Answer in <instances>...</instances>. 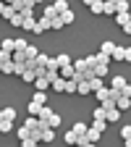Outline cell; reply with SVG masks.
Returning <instances> with one entry per match:
<instances>
[{"mask_svg": "<svg viewBox=\"0 0 131 147\" xmlns=\"http://www.w3.org/2000/svg\"><path fill=\"white\" fill-rule=\"evenodd\" d=\"M131 58V50L128 47H113V53H110V61H128Z\"/></svg>", "mask_w": 131, "mask_h": 147, "instance_id": "6da1fadb", "label": "cell"}, {"mask_svg": "<svg viewBox=\"0 0 131 147\" xmlns=\"http://www.w3.org/2000/svg\"><path fill=\"white\" fill-rule=\"evenodd\" d=\"M47 29H50V18H45V16H42V18H37L34 26H32L34 34H42V32H47Z\"/></svg>", "mask_w": 131, "mask_h": 147, "instance_id": "7a4b0ae2", "label": "cell"}, {"mask_svg": "<svg viewBox=\"0 0 131 147\" xmlns=\"http://www.w3.org/2000/svg\"><path fill=\"white\" fill-rule=\"evenodd\" d=\"M116 24H121V29L128 34L131 32V21H128V13H116Z\"/></svg>", "mask_w": 131, "mask_h": 147, "instance_id": "3957f363", "label": "cell"}, {"mask_svg": "<svg viewBox=\"0 0 131 147\" xmlns=\"http://www.w3.org/2000/svg\"><path fill=\"white\" fill-rule=\"evenodd\" d=\"M84 137H87V139H89L92 144H97V139L102 137V131H97L95 126H87V131H84Z\"/></svg>", "mask_w": 131, "mask_h": 147, "instance_id": "277c9868", "label": "cell"}, {"mask_svg": "<svg viewBox=\"0 0 131 147\" xmlns=\"http://www.w3.org/2000/svg\"><path fill=\"white\" fill-rule=\"evenodd\" d=\"M52 139H55V129H50V126L47 129H40V144L42 142H52Z\"/></svg>", "mask_w": 131, "mask_h": 147, "instance_id": "5b68a950", "label": "cell"}, {"mask_svg": "<svg viewBox=\"0 0 131 147\" xmlns=\"http://www.w3.org/2000/svg\"><path fill=\"white\" fill-rule=\"evenodd\" d=\"M116 108H118V110H128V108H131V97L118 95V97H116Z\"/></svg>", "mask_w": 131, "mask_h": 147, "instance_id": "8992f818", "label": "cell"}, {"mask_svg": "<svg viewBox=\"0 0 131 147\" xmlns=\"http://www.w3.org/2000/svg\"><path fill=\"white\" fill-rule=\"evenodd\" d=\"M55 66H58V68H63V66H71V55H66V53H60V55H55Z\"/></svg>", "mask_w": 131, "mask_h": 147, "instance_id": "52a82bcc", "label": "cell"}, {"mask_svg": "<svg viewBox=\"0 0 131 147\" xmlns=\"http://www.w3.org/2000/svg\"><path fill=\"white\" fill-rule=\"evenodd\" d=\"M32 84L37 87V92H47V87H50V82H47L45 76H37V79H34Z\"/></svg>", "mask_w": 131, "mask_h": 147, "instance_id": "ba28073f", "label": "cell"}, {"mask_svg": "<svg viewBox=\"0 0 131 147\" xmlns=\"http://www.w3.org/2000/svg\"><path fill=\"white\" fill-rule=\"evenodd\" d=\"M95 97H97L100 102L110 100V87H100V89H95Z\"/></svg>", "mask_w": 131, "mask_h": 147, "instance_id": "9c48e42d", "label": "cell"}, {"mask_svg": "<svg viewBox=\"0 0 131 147\" xmlns=\"http://www.w3.org/2000/svg\"><path fill=\"white\" fill-rule=\"evenodd\" d=\"M92 13H102V0H84Z\"/></svg>", "mask_w": 131, "mask_h": 147, "instance_id": "30bf717a", "label": "cell"}, {"mask_svg": "<svg viewBox=\"0 0 131 147\" xmlns=\"http://www.w3.org/2000/svg\"><path fill=\"white\" fill-rule=\"evenodd\" d=\"M126 84H128V82H126V76H113V82H110V89H118V92H121Z\"/></svg>", "mask_w": 131, "mask_h": 147, "instance_id": "8fae6325", "label": "cell"}, {"mask_svg": "<svg viewBox=\"0 0 131 147\" xmlns=\"http://www.w3.org/2000/svg\"><path fill=\"white\" fill-rule=\"evenodd\" d=\"M52 11H55V16H60L63 11H68V0H55V3H52Z\"/></svg>", "mask_w": 131, "mask_h": 147, "instance_id": "7c38bea8", "label": "cell"}, {"mask_svg": "<svg viewBox=\"0 0 131 147\" xmlns=\"http://www.w3.org/2000/svg\"><path fill=\"white\" fill-rule=\"evenodd\" d=\"M37 53H40V50H37L34 45H26V47H24V55H26V63H32V61L37 58Z\"/></svg>", "mask_w": 131, "mask_h": 147, "instance_id": "4fadbf2b", "label": "cell"}, {"mask_svg": "<svg viewBox=\"0 0 131 147\" xmlns=\"http://www.w3.org/2000/svg\"><path fill=\"white\" fill-rule=\"evenodd\" d=\"M121 137H123L126 147H131V126H128V123H123V126H121Z\"/></svg>", "mask_w": 131, "mask_h": 147, "instance_id": "5bb4252c", "label": "cell"}, {"mask_svg": "<svg viewBox=\"0 0 131 147\" xmlns=\"http://www.w3.org/2000/svg\"><path fill=\"white\" fill-rule=\"evenodd\" d=\"M32 102H37V105H47V92H34V95H32Z\"/></svg>", "mask_w": 131, "mask_h": 147, "instance_id": "9a60e30c", "label": "cell"}, {"mask_svg": "<svg viewBox=\"0 0 131 147\" xmlns=\"http://www.w3.org/2000/svg\"><path fill=\"white\" fill-rule=\"evenodd\" d=\"M50 84H52V92H66V79H60V76L52 79Z\"/></svg>", "mask_w": 131, "mask_h": 147, "instance_id": "2e32d148", "label": "cell"}, {"mask_svg": "<svg viewBox=\"0 0 131 147\" xmlns=\"http://www.w3.org/2000/svg\"><path fill=\"white\" fill-rule=\"evenodd\" d=\"M0 113L5 121H16V108H0Z\"/></svg>", "mask_w": 131, "mask_h": 147, "instance_id": "e0dca14e", "label": "cell"}, {"mask_svg": "<svg viewBox=\"0 0 131 147\" xmlns=\"http://www.w3.org/2000/svg\"><path fill=\"white\" fill-rule=\"evenodd\" d=\"M50 116H52V108H47V105H42L40 113H37V118H40V121H47Z\"/></svg>", "mask_w": 131, "mask_h": 147, "instance_id": "ac0fdd59", "label": "cell"}, {"mask_svg": "<svg viewBox=\"0 0 131 147\" xmlns=\"http://www.w3.org/2000/svg\"><path fill=\"white\" fill-rule=\"evenodd\" d=\"M76 92H79V95H92L89 82H79V84H76Z\"/></svg>", "mask_w": 131, "mask_h": 147, "instance_id": "d6986e66", "label": "cell"}, {"mask_svg": "<svg viewBox=\"0 0 131 147\" xmlns=\"http://www.w3.org/2000/svg\"><path fill=\"white\" fill-rule=\"evenodd\" d=\"M102 13H105V16H116V5L107 3V0H102Z\"/></svg>", "mask_w": 131, "mask_h": 147, "instance_id": "ffe728a7", "label": "cell"}, {"mask_svg": "<svg viewBox=\"0 0 131 147\" xmlns=\"http://www.w3.org/2000/svg\"><path fill=\"white\" fill-rule=\"evenodd\" d=\"M60 21H63V26H66V24H73V11H71V8L60 13Z\"/></svg>", "mask_w": 131, "mask_h": 147, "instance_id": "44dd1931", "label": "cell"}, {"mask_svg": "<svg viewBox=\"0 0 131 147\" xmlns=\"http://www.w3.org/2000/svg\"><path fill=\"white\" fill-rule=\"evenodd\" d=\"M113 47H116V42H102L97 53H105V55H110V53H113Z\"/></svg>", "mask_w": 131, "mask_h": 147, "instance_id": "7402d4cb", "label": "cell"}, {"mask_svg": "<svg viewBox=\"0 0 131 147\" xmlns=\"http://www.w3.org/2000/svg\"><path fill=\"white\" fill-rule=\"evenodd\" d=\"M71 131H73V134H84V131H87V123H81V121H76V123H73V126H71Z\"/></svg>", "mask_w": 131, "mask_h": 147, "instance_id": "603a6c76", "label": "cell"}, {"mask_svg": "<svg viewBox=\"0 0 131 147\" xmlns=\"http://www.w3.org/2000/svg\"><path fill=\"white\" fill-rule=\"evenodd\" d=\"M11 129H13V121H0V131H3V134H11Z\"/></svg>", "mask_w": 131, "mask_h": 147, "instance_id": "cb8c5ba5", "label": "cell"}, {"mask_svg": "<svg viewBox=\"0 0 131 147\" xmlns=\"http://www.w3.org/2000/svg\"><path fill=\"white\" fill-rule=\"evenodd\" d=\"M89 87H92V92H95V89H100V87H105V84H102L100 76H92V79H89Z\"/></svg>", "mask_w": 131, "mask_h": 147, "instance_id": "d4e9b609", "label": "cell"}, {"mask_svg": "<svg viewBox=\"0 0 131 147\" xmlns=\"http://www.w3.org/2000/svg\"><path fill=\"white\" fill-rule=\"evenodd\" d=\"M47 123H50V129H58V126H60V116H58V113H52V116L47 118Z\"/></svg>", "mask_w": 131, "mask_h": 147, "instance_id": "484cf974", "label": "cell"}, {"mask_svg": "<svg viewBox=\"0 0 131 147\" xmlns=\"http://www.w3.org/2000/svg\"><path fill=\"white\" fill-rule=\"evenodd\" d=\"M116 13H128V0H121V3H116Z\"/></svg>", "mask_w": 131, "mask_h": 147, "instance_id": "4316f807", "label": "cell"}, {"mask_svg": "<svg viewBox=\"0 0 131 147\" xmlns=\"http://www.w3.org/2000/svg\"><path fill=\"white\" fill-rule=\"evenodd\" d=\"M50 29H63V21H60V16H52V18H50Z\"/></svg>", "mask_w": 131, "mask_h": 147, "instance_id": "83f0119b", "label": "cell"}, {"mask_svg": "<svg viewBox=\"0 0 131 147\" xmlns=\"http://www.w3.org/2000/svg\"><path fill=\"white\" fill-rule=\"evenodd\" d=\"M40 108H42V105H37V102H29V108H26V110H29V116H32V118H37Z\"/></svg>", "mask_w": 131, "mask_h": 147, "instance_id": "f1b7e54d", "label": "cell"}, {"mask_svg": "<svg viewBox=\"0 0 131 147\" xmlns=\"http://www.w3.org/2000/svg\"><path fill=\"white\" fill-rule=\"evenodd\" d=\"M21 79H24V82H34L37 76H34V71H32V68H26V71L21 74Z\"/></svg>", "mask_w": 131, "mask_h": 147, "instance_id": "f546056e", "label": "cell"}, {"mask_svg": "<svg viewBox=\"0 0 131 147\" xmlns=\"http://www.w3.org/2000/svg\"><path fill=\"white\" fill-rule=\"evenodd\" d=\"M95 121H105V108H95Z\"/></svg>", "mask_w": 131, "mask_h": 147, "instance_id": "4dcf8cb0", "label": "cell"}, {"mask_svg": "<svg viewBox=\"0 0 131 147\" xmlns=\"http://www.w3.org/2000/svg\"><path fill=\"white\" fill-rule=\"evenodd\" d=\"M8 21H11V26H21V13H13Z\"/></svg>", "mask_w": 131, "mask_h": 147, "instance_id": "1f68e13d", "label": "cell"}, {"mask_svg": "<svg viewBox=\"0 0 131 147\" xmlns=\"http://www.w3.org/2000/svg\"><path fill=\"white\" fill-rule=\"evenodd\" d=\"M13 45H16V50H24L29 42H26V40H21V37H16V40H13Z\"/></svg>", "mask_w": 131, "mask_h": 147, "instance_id": "d6a6232c", "label": "cell"}, {"mask_svg": "<svg viewBox=\"0 0 131 147\" xmlns=\"http://www.w3.org/2000/svg\"><path fill=\"white\" fill-rule=\"evenodd\" d=\"M63 139H66L68 144H76V134H73V131H71V129H68V131H66V137H63Z\"/></svg>", "mask_w": 131, "mask_h": 147, "instance_id": "836d02e7", "label": "cell"}, {"mask_svg": "<svg viewBox=\"0 0 131 147\" xmlns=\"http://www.w3.org/2000/svg\"><path fill=\"white\" fill-rule=\"evenodd\" d=\"M16 134H18V139H29V134H32V131H29V129H24V126H21V129H18Z\"/></svg>", "mask_w": 131, "mask_h": 147, "instance_id": "e575fe53", "label": "cell"}, {"mask_svg": "<svg viewBox=\"0 0 131 147\" xmlns=\"http://www.w3.org/2000/svg\"><path fill=\"white\" fill-rule=\"evenodd\" d=\"M0 63H11V53H5V50H0Z\"/></svg>", "mask_w": 131, "mask_h": 147, "instance_id": "d590c367", "label": "cell"}, {"mask_svg": "<svg viewBox=\"0 0 131 147\" xmlns=\"http://www.w3.org/2000/svg\"><path fill=\"white\" fill-rule=\"evenodd\" d=\"M0 16H3V18H11V16H13V8H11V5H5V8H3V13H0Z\"/></svg>", "mask_w": 131, "mask_h": 147, "instance_id": "8d00e7d4", "label": "cell"}, {"mask_svg": "<svg viewBox=\"0 0 131 147\" xmlns=\"http://www.w3.org/2000/svg\"><path fill=\"white\" fill-rule=\"evenodd\" d=\"M92 126H95V129H97V131H102V129H105L107 123H105V121H92Z\"/></svg>", "mask_w": 131, "mask_h": 147, "instance_id": "74e56055", "label": "cell"}, {"mask_svg": "<svg viewBox=\"0 0 131 147\" xmlns=\"http://www.w3.org/2000/svg\"><path fill=\"white\" fill-rule=\"evenodd\" d=\"M52 16H55V11H52V5H47L45 8V18H52Z\"/></svg>", "mask_w": 131, "mask_h": 147, "instance_id": "f35d334b", "label": "cell"}, {"mask_svg": "<svg viewBox=\"0 0 131 147\" xmlns=\"http://www.w3.org/2000/svg\"><path fill=\"white\" fill-rule=\"evenodd\" d=\"M3 3H5V5H13V3H16V0H3Z\"/></svg>", "mask_w": 131, "mask_h": 147, "instance_id": "ab89813d", "label": "cell"}, {"mask_svg": "<svg viewBox=\"0 0 131 147\" xmlns=\"http://www.w3.org/2000/svg\"><path fill=\"white\" fill-rule=\"evenodd\" d=\"M3 8H5V3H3V0H0V13H3Z\"/></svg>", "mask_w": 131, "mask_h": 147, "instance_id": "60d3db41", "label": "cell"}, {"mask_svg": "<svg viewBox=\"0 0 131 147\" xmlns=\"http://www.w3.org/2000/svg\"><path fill=\"white\" fill-rule=\"evenodd\" d=\"M32 3H34V5H37V3H45V0H32Z\"/></svg>", "mask_w": 131, "mask_h": 147, "instance_id": "b9f144b4", "label": "cell"}, {"mask_svg": "<svg viewBox=\"0 0 131 147\" xmlns=\"http://www.w3.org/2000/svg\"><path fill=\"white\" fill-rule=\"evenodd\" d=\"M107 3H113V5H116V3H121V0H107Z\"/></svg>", "mask_w": 131, "mask_h": 147, "instance_id": "7bdbcfd3", "label": "cell"}, {"mask_svg": "<svg viewBox=\"0 0 131 147\" xmlns=\"http://www.w3.org/2000/svg\"><path fill=\"white\" fill-rule=\"evenodd\" d=\"M32 147H42V144H40V142H37V144H32Z\"/></svg>", "mask_w": 131, "mask_h": 147, "instance_id": "ee69618b", "label": "cell"}, {"mask_svg": "<svg viewBox=\"0 0 131 147\" xmlns=\"http://www.w3.org/2000/svg\"><path fill=\"white\" fill-rule=\"evenodd\" d=\"M0 71H3V63H0Z\"/></svg>", "mask_w": 131, "mask_h": 147, "instance_id": "f6af8a7d", "label": "cell"}, {"mask_svg": "<svg viewBox=\"0 0 131 147\" xmlns=\"http://www.w3.org/2000/svg\"><path fill=\"white\" fill-rule=\"evenodd\" d=\"M0 121H3V113H0Z\"/></svg>", "mask_w": 131, "mask_h": 147, "instance_id": "bcb514c9", "label": "cell"}, {"mask_svg": "<svg viewBox=\"0 0 131 147\" xmlns=\"http://www.w3.org/2000/svg\"><path fill=\"white\" fill-rule=\"evenodd\" d=\"M73 147H76V144H73Z\"/></svg>", "mask_w": 131, "mask_h": 147, "instance_id": "7dc6e473", "label": "cell"}]
</instances>
